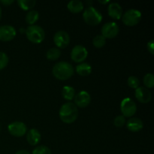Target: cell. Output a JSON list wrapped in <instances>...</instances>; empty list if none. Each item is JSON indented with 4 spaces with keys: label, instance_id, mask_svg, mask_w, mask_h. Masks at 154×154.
Segmentation results:
<instances>
[{
    "label": "cell",
    "instance_id": "cell-26",
    "mask_svg": "<svg viewBox=\"0 0 154 154\" xmlns=\"http://www.w3.org/2000/svg\"><path fill=\"white\" fill-rule=\"evenodd\" d=\"M127 83L129 87H130L132 89H135V90H136L138 87H139V84H140L139 79L135 76L129 77Z\"/></svg>",
    "mask_w": 154,
    "mask_h": 154
},
{
    "label": "cell",
    "instance_id": "cell-33",
    "mask_svg": "<svg viewBox=\"0 0 154 154\" xmlns=\"http://www.w3.org/2000/svg\"><path fill=\"white\" fill-rule=\"evenodd\" d=\"M2 17V8L1 6H0V19H1Z\"/></svg>",
    "mask_w": 154,
    "mask_h": 154
},
{
    "label": "cell",
    "instance_id": "cell-6",
    "mask_svg": "<svg viewBox=\"0 0 154 154\" xmlns=\"http://www.w3.org/2000/svg\"><path fill=\"white\" fill-rule=\"evenodd\" d=\"M120 111L124 117H132L136 113V104L130 98H126L122 100L120 104Z\"/></svg>",
    "mask_w": 154,
    "mask_h": 154
},
{
    "label": "cell",
    "instance_id": "cell-21",
    "mask_svg": "<svg viewBox=\"0 0 154 154\" xmlns=\"http://www.w3.org/2000/svg\"><path fill=\"white\" fill-rule=\"evenodd\" d=\"M39 14L37 11L35 10H31L26 14V21L30 24V26L34 25L35 23L38 20Z\"/></svg>",
    "mask_w": 154,
    "mask_h": 154
},
{
    "label": "cell",
    "instance_id": "cell-5",
    "mask_svg": "<svg viewBox=\"0 0 154 154\" xmlns=\"http://www.w3.org/2000/svg\"><path fill=\"white\" fill-rule=\"evenodd\" d=\"M122 21L128 26H134L141 21V13L136 9H129L122 16Z\"/></svg>",
    "mask_w": 154,
    "mask_h": 154
},
{
    "label": "cell",
    "instance_id": "cell-11",
    "mask_svg": "<svg viewBox=\"0 0 154 154\" xmlns=\"http://www.w3.org/2000/svg\"><path fill=\"white\" fill-rule=\"evenodd\" d=\"M16 30L12 26L3 25L0 26V40L10 42L16 36Z\"/></svg>",
    "mask_w": 154,
    "mask_h": 154
},
{
    "label": "cell",
    "instance_id": "cell-9",
    "mask_svg": "<svg viewBox=\"0 0 154 154\" xmlns=\"http://www.w3.org/2000/svg\"><path fill=\"white\" fill-rule=\"evenodd\" d=\"M8 129L11 135L15 137L23 136L27 132V127L23 122L16 121L10 123L8 126Z\"/></svg>",
    "mask_w": 154,
    "mask_h": 154
},
{
    "label": "cell",
    "instance_id": "cell-16",
    "mask_svg": "<svg viewBox=\"0 0 154 154\" xmlns=\"http://www.w3.org/2000/svg\"><path fill=\"white\" fill-rule=\"evenodd\" d=\"M41 134L36 129H32L27 132L26 140L30 145L35 146L41 141Z\"/></svg>",
    "mask_w": 154,
    "mask_h": 154
},
{
    "label": "cell",
    "instance_id": "cell-22",
    "mask_svg": "<svg viewBox=\"0 0 154 154\" xmlns=\"http://www.w3.org/2000/svg\"><path fill=\"white\" fill-rule=\"evenodd\" d=\"M17 4L20 8L27 11L34 8L36 4V2L35 0H18Z\"/></svg>",
    "mask_w": 154,
    "mask_h": 154
},
{
    "label": "cell",
    "instance_id": "cell-15",
    "mask_svg": "<svg viewBox=\"0 0 154 154\" xmlns=\"http://www.w3.org/2000/svg\"><path fill=\"white\" fill-rule=\"evenodd\" d=\"M143 126H144V124H143L142 120L139 118H137V117L130 118L126 123L127 129L133 132H139L140 130L143 129Z\"/></svg>",
    "mask_w": 154,
    "mask_h": 154
},
{
    "label": "cell",
    "instance_id": "cell-29",
    "mask_svg": "<svg viewBox=\"0 0 154 154\" xmlns=\"http://www.w3.org/2000/svg\"><path fill=\"white\" fill-rule=\"evenodd\" d=\"M153 40L150 41V42L147 43V50H148L149 52L151 54H154V45H153Z\"/></svg>",
    "mask_w": 154,
    "mask_h": 154
},
{
    "label": "cell",
    "instance_id": "cell-14",
    "mask_svg": "<svg viewBox=\"0 0 154 154\" xmlns=\"http://www.w3.org/2000/svg\"><path fill=\"white\" fill-rule=\"evenodd\" d=\"M108 14L111 17L116 20L121 19L123 16V9L120 4L117 2H112L108 5Z\"/></svg>",
    "mask_w": 154,
    "mask_h": 154
},
{
    "label": "cell",
    "instance_id": "cell-1",
    "mask_svg": "<svg viewBox=\"0 0 154 154\" xmlns=\"http://www.w3.org/2000/svg\"><path fill=\"white\" fill-rule=\"evenodd\" d=\"M52 72L57 79L66 81L73 75L74 67L68 62L61 61L54 65Z\"/></svg>",
    "mask_w": 154,
    "mask_h": 154
},
{
    "label": "cell",
    "instance_id": "cell-32",
    "mask_svg": "<svg viewBox=\"0 0 154 154\" xmlns=\"http://www.w3.org/2000/svg\"><path fill=\"white\" fill-rule=\"evenodd\" d=\"M99 2L101 3V4H107V3L109 2L108 0H105V1H102V0H99Z\"/></svg>",
    "mask_w": 154,
    "mask_h": 154
},
{
    "label": "cell",
    "instance_id": "cell-31",
    "mask_svg": "<svg viewBox=\"0 0 154 154\" xmlns=\"http://www.w3.org/2000/svg\"><path fill=\"white\" fill-rule=\"evenodd\" d=\"M15 154H30V153L26 150H18V151Z\"/></svg>",
    "mask_w": 154,
    "mask_h": 154
},
{
    "label": "cell",
    "instance_id": "cell-4",
    "mask_svg": "<svg viewBox=\"0 0 154 154\" xmlns=\"http://www.w3.org/2000/svg\"><path fill=\"white\" fill-rule=\"evenodd\" d=\"M83 17L84 21L90 26L98 25L102 20V14L93 6H89L84 10Z\"/></svg>",
    "mask_w": 154,
    "mask_h": 154
},
{
    "label": "cell",
    "instance_id": "cell-13",
    "mask_svg": "<svg viewBox=\"0 0 154 154\" xmlns=\"http://www.w3.org/2000/svg\"><path fill=\"white\" fill-rule=\"evenodd\" d=\"M135 95L136 99H138V102L141 103L146 104L150 102L151 100V93L148 89L144 87H140L135 90Z\"/></svg>",
    "mask_w": 154,
    "mask_h": 154
},
{
    "label": "cell",
    "instance_id": "cell-27",
    "mask_svg": "<svg viewBox=\"0 0 154 154\" xmlns=\"http://www.w3.org/2000/svg\"><path fill=\"white\" fill-rule=\"evenodd\" d=\"M8 63V57L7 54L4 52H0V70L5 69L7 66Z\"/></svg>",
    "mask_w": 154,
    "mask_h": 154
},
{
    "label": "cell",
    "instance_id": "cell-19",
    "mask_svg": "<svg viewBox=\"0 0 154 154\" xmlns=\"http://www.w3.org/2000/svg\"><path fill=\"white\" fill-rule=\"evenodd\" d=\"M62 95H63V97L66 100H72L75 96V90L72 87L65 86L62 90Z\"/></svg>",
    "mask_w": 154,
    "mask_h": 154
},
{
    "label": "cell",
    "instance_id": "cell-10",
    "mask_svg": "<svg viewBox=\"0 0 154 154\" xmlns=\"http://www.w3.org/2000/svg\"><path fill=\"white\" fill-rule=\"evenodd\" d=\"M54 42L57 48H66L70 42V37L66 31L60 30L54 35Z\"/></svg>",
    "mask_w": 154,
    "mask_h": 154
},
{
    "label": "cell",
    "instance_id": "cell-30",
    "mask_svg": "<svg viewBox=\"0 0 154 154\" xmlns=\"http://www.w3.org/2000/svg\"><path fill=\"white\" fill-rule=\"evenodd\" d=\"M0 2L2 5H4L8 6L10 5H11L12 3H14V0H1Z\"/></svg>",
    "mask_w": 154,
    "mask_h": 154
},
{
    "label": "cell",
    "instance_id": "cell-25",
    "mask_svg": "<svg viewBox=\"0 0 154 154\" xmlns=\"http://www.w3.org/2000/svg\"><path fill=\"white\" fill-rule=\"evenodd\" d=\"M32 154H51V150L46 146L41 145L38 147H36L32 150Z\"/></svg>",
    "mask_w": 154,
    "mask_h": 154
},
{
    "label": "cell",
    "instance_id": "cell-24",
    "mask_svg": "<svg viewBox=\"0 0 154 154\" xmlns=\"http://www.w3.org/2000/svg\"><path fill=\"white\" fill-rule=\"evenodd\" d=\"M144 84L147 88H153L154 86V76L153 74L148 73L144 77Z\"/></svg>",
    "mask_w": 154,
    "mask_h": 154
},
{
    "label": "cell",
    "instance_id": "cell-17",
    "mask_svg": "<svg viewBox=\"0 0 154 154\" xmlns=\"http://www.w3.org/2000/svg\"><path fill=\"white\" fill-rule=\"evenodd\" d=\"M67 8L72 13H80L84 9V4L80 0H72L68 3Z\"/></svg>",
    "mask_w": 154,
    "mask_h": 154
},
{
    "label": "cell",
    "instance_id": "cell-2",
    "mask_svg": "<svg viewBox=\"0 0 154 154\" xmlns=\"http://www.w3.org/2000/svg\"><path fill=\"white\" fill-rule=\"evenodd\" d=\"M59 114L63 123H72L78 118V110L74 103L66 102L61 106Z\"/></svg>",
    "mask_w": 154,
    "mask_h": 154
},
{
    "label": "cell",
    "instance_id": "cell-28",
    "mask_svg": "<svg viewBox=\"0 0 154 154\" xmlns=\"http://www.w3.org/2000/svg\"><path fill=\"white\" fill-rule=\"evenodd\" d=\"M126 123V119L123 115H119L115 117L114 120V124L116 127H123Z\"/></svg>",
    "mask_w": 154,
    "mask_h": 154
},
{
    "label": "cell",
    "instance_id": "cell-18",
    "mask_svg": "<svg viewBox=\"0 0 154 154\" xmlns=\"http://www.w3.org/2000/svg\"><path fill=\"white\" fill-rule=\"evenodd\" d=\"M76 72L81 76H88L92 72V67L90 64L82 63L76 66Z\"/></svg>",
    "mask_w": 154,
    "mask_h": 154
},
{
    "label": "cell",
    "instance_id": "cell-7",
    "mask_svg": "<svg viewBox=\"0 0 154 154\" xmlns=\"http://www.w3.org/2000/svg\"><path fill=\"white\" fill-rule=\"evenodd\" d=\"M88 51L85 47L82 45H76L74 47L71 52V58L75 63H82L87 59Z\"/></svg>",
    "mask_w": 154,
    "mask_h": 154
},
{
    "label": "cell",
    "instance_id": "cell-20",
    "mask_svg": "<svg viewBox=\"0 0 154 154\" xmlns=\"http://www.w3.org/2000/svg\"><path fill=\"white\" fill-rule=\"evenodd\" d=\"M60 55H61V51L59 48H51L47 51L46 57L51 61H54L57 60V59L60 58Z\"/></svg>",
    "mask_w": 154,
    "mask_h": 154
},
{
    "label": "cell",
    "instance_id": "cell-23",
    "mask_svg": "<svg viewBox=\"0 0 154 154\" xmlns=\"http://www.w3.org/2000/svg\"><path fill=\"white\" fill-rule=\"evenodd\" d=\"M106 40L102 35H97L93 40V45L96 48H102L105 46Z\"/></svg>",
    "mask_w": 154,
    "mask_h": 154
},
{
    "label": "cell",
    "instance_id": "cell-8",
    "mask_svg": "<svg viewBox=\"0 0 154 154\" xmlns=\"http://www.w3.org/2000/svg\"><path fill=\"white\" fill-rule=\"evenodd\" d=\"M118 33L119 26L114 22L106 23L102 27V35L105 38H114Z\"/></svg>",
    "mask_w": 154,
    "mask_h": 154
},
{
    "label": "cell",
    "instance_id": "cell-12",
    "mask_svg": "<svg viewBox=\"0 0 154 154\" xmlns=\"http://www.w3.org/2000/svg\"><path fill=\"white\" fill-rule=\"evenodd\" d=\"M91 102L90 95L86 91H81L75 96V105L80 108H86Z\"/></svg>",
    "mask_w": 154,
    "mask_h": 154
},
{
    "label": "cell",
    "instance_id": "cell-3",
    "mask_svg": "<svg viewBox=\"0 0 154 154\" xmlns=\"http://www.w3.org/2000/svg\"><path fill=\"white\" fill-rule=\"evenodd\" d=\"M28 40L34 44H40L45 38V32L41 26L37 25L29 26L25 30Z\"/></svg>",
    "mask_w": 154,
    "mask_h": 154
}]
</instances>
